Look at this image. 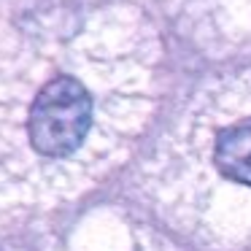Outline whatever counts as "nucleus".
Wrapping results in <instances>:
<instances>
[{
	"label": "nucleus",
	"instance_id": "1",
	"mask_svg": "<svg viewBox=\"0 0 251 251\" xmlns=\"http://www.w3.org/2000/svg\"><path fill=\"white\" fill-rule=\"evenodd\" d=\"M95 122V95L73 68H57L41 81L27 111V141L41 157L78 151Z\"/></svg>",
	"mask_w": 251,
	"mask_h": 251
},
{
	"label": "nucleus",
	"instance_id": "2",
	"mask_svg": "<svg viewBox=\"0 0 251 251\" xmlns=\"http://www.w3.org/2000/svg\"><path fill=\"white\" fill-rule=\"evenodd\" d=\"M213 165L224 178L251 186V116L232 119L216 132Z\"/></svg>",
	"mask_w": 251,
	"mask_h": 251
}]
</instances>
